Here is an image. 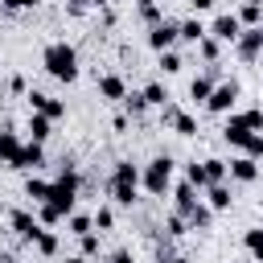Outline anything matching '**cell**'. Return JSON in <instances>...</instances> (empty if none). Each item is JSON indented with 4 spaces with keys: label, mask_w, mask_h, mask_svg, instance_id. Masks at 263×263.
Listing matches in <instances>:
<instances>
[{
    "label": "cell",
    "mask_w": 263,
    "mask_h": 263,
    "mask_svg": "<svg viewBox=\"0 0 263 263\" xmlns=\"http://www.w3.org/2000/svg\"><path fill=\"white\" fill-rule=\"evenodd\" d=\"M33 214H37V222H41L45 230H53V226H62V222H66V214H62L58 205H49V201H41V205H33Z\"/></svg>",
    "instance_id": "d4e9b609"
},
{
    "label": "cell",
    "mask_w": 263,
    "mask_h": 263,
    "mask_svg": "<svg viewBox=\"0 0 263 263\" xmlns=\"http://www.w3.org/2000/svg\"><path fill=\"white\" fill-rule=\"evenodd\" d=\"M247 263H255V259H247Z\"/></svg>",
    "instance_id": "f5cc1de1"
},
{
    "label": "cell",
    "mask_w": 263,
    "mask_h": 263,
    "mask_svg": "<svg viewBox=\"0 0 263 263\" xmlns=\"http://www.w3.org/2000/svg\"><path fill=\"white\" fill-rule=\"evenodd\" d=\"M247 136H251L247 127H238V123H230V119H226V127H222V140H226L230 148H238V152H242V144H247Z\"/></svg>",
    "instance_id": "f546056e"
},
{
    "label": "cell",
    "mask_w": 263,
    "mask_h": 263,
    "mask_svg": "<svg viewBox=\"0 0 263 263\" xmlns=\"http://www.w3.org/2000/svg\"><path fill=\"white\" fill-rule=\"evenodd\" d=\"M90 222H95V230L103 234V230H111V226H115V210H111V205H99V210L90 214Z\"/></svg>",
    "instance_id": "e575fe53"
},
{
    "label": "cell",
    "mask_w": 263,
    "mask_h": 263,
    "mask_svg": "<svg viewBox=\"0 0 263 263\" xmlns=\"http://www.w3.org/2000/svg\"><path fill=\"white\" fill-rule=\"evenodd\" d=\"M8 226H12V230H16V238H25V242H33V238L45 230V226L37 222V214H33V210H12V214H8Z\"/></svg>",
    "instance_id": "ba28073f"
},
{
    "label": "cell",
    "mask_w": 263,
    "mask_h": 263,
    "mask_svg": "<svg viewBox=\"0 0 263 263\" xmlns=\"http://www.w3.org/2000/svg\"><path fill=\"white\" fill-rule=\"evenodd\" d=\"M242 156H251V160H263V132H251V136H247V144H242Z\"/></svg>",
    "instance_id": "74e56055"
},
{
    "label": "cell",
    "mask_w": 263,
    "mask_h": 263,
    "mask_svg": "<svg viewBox=\"0 0 263 263\" xmlns=\"http://www.w3.org/2000/svg\"><path fill=\"white\" fill-rule=\"evenodd\" d=\"M25 99H29V111H37V115H45V119H62V115H66V103L53 99V95H45V90H29Z\"/></svg>",
    "instance_id": "52a82bcc"
},
{
    "label": "cell",
    "mask_w": 263,
    "mask_h": 263,
    "mask_svg": "<svg viewBox=\"0 0 263 263\" xmlns=\"http://www.w3.org/2000/svg\"><path fill=\"white\" fill-rule=\"evenodd\" d=\"M123 111H127L132 119H140V115L148 111V103H144V95H140V90H127V99H123Z\"/></svg>",
    "instance_id": "d6a6232c"
},
{
    "label": "cell",
    "mask_w": 263,
    "mask_h": 263,
    "mask_svg": "<svg viewBox=\"0 0 263 263\" xmlns=\"http://www.w3.org/2000/svg\"><path fill=\"white\" fill-rule=\"evenodd\" d=\"M177 41H181V33H177V21H160V25H152V29H148V45H152L156 53L173 49Z\"/></svg>",
    "instance_id": "9c48e42d"
},
{
    "label": "cell",
    "mask_w": 263,
    "mask_h": 263,
    "mask_svg": "<svg viewBox=\"0 0 263 263\" xmlns=\"http://www.w3.org/2000/svg\"><path fill=\"white\" fill-rule=\"evenodd\" d=\"M226 164H230V181H238V185H255V181H259V160L234 156V160H226Z\"/></svg>",
    "instance_id": "7c38bea8"
},
{
    "label": "cell",
    "mask_w": 263,
    "mask_h": 263,
    "mask_svg": "<svg viewBox=\"0 0 263 263\" xmlns=\"http://www.w3.org/2000/svg\"><path fill=\"white\" fill-rule=\"evenodd\" d=\"M99 95H103V99L123 103V99H127V82H123L119 74H103V78H99Z\"/></svg>",
    "instance_id": "9a60e30c"
},
{
    "label": "cell",
    "mask_w": 263,
    "mask_h": 263,
    "mask_svg": "<svg viewBox=\"0 0 263 263\" xmlns=\"http://www.w3.org/2000/svg\"><path fill=\"white\" fill-rule=\"evenodd\" d=\"M168 193H173V205H177V214H189V210H193V205L201 201V197H197V189H193L189 181H181V185H173Z\"/></svg>",
    "instance_id": "5bb4252c"
},
{
    "label": "cell",
    "mask_w": 263,
    "mask_h": 263,
    "mask_svg": "<svg viewBox=\"0 0 263 263\" xmlns=\"http://www.w3.org/2000/svg\"><path fill=\"white\" fill-rule=\"evenodd\" d=\"M230 201H234V193H230V185H205V205H210L214 214H222V210H230Z\"/></svg>",
    "instance_id": "d6986e66"
},
{
    "label": "cell",
    "mask_w": 263,
    "mask_h": 263,
    "mask_svg": "<svg viewBox=\"0 0 263 263\" xmlns=\"http://www.w3.org/2000/svg\"><path fill=\"white\" fill-rule=\"evenodd\" d=\"M201 168H205V185H226V177H230V164L222 156H205Z\"/></svg>",
    "instance_id": "ac0fdd59"
},
{
    "label": "cell",
    "mask_w": 263,
    "mask_h": 263,
    "mask_svg": "<svg viewBox=\"0 0 263 263\" xmlns=\"http://www.w3.org/2000/svg\"><path fill=\"white\" fill-rule=\"evenodd\" d=\"M78 4H82V8H107L111 0H78Z\"/></svg>",
    "instance_id": "f6af8a7d"
},
{
    "label": "cell",
    "mask_w": 263,
    "mask_h": 263,
    "mask_svg": "<svg viewBox=\"0 0 263 263\" xmlns=\"http://www.w3.org/2000/svg\"><path fill=\"white\" fill-rule=\"evenodd\" d=\"M66 226H70V234H74V238H82V234H90V230H95L90 214H78V210H74V214L66 218Z\"/></svg>",
    "instance_id": "4dcf8cb0"
},
{
    "label": "cell",
    "mask_w": 263,
    "mask_h": 263,
    "mask_svg": "<svg viewBox=\"0 0 263 263\" xmlns=\"http://www.w3.org/2000/svg\"><path fill=\"white\" fill-rule=\"evenodd\" d=\"M156 66H160V74H177V70H181V66H185V62H181V53H177V49H164V53H160V62H156Z\"/></svg>",
    "instance_id": "d590c367"
},
{
    "label": "cell",
    "mask_w": 263,
    "mask_h": 263,
    "mask_svg": "<svg viewBox=\"0 0 263 263\" xmlns=\"http://www.w3.org/2000/svg\"><path fill=\"white\" fill-rule=\"evenodd\" d=\"M164 230H168V238H181V234H189V222L173 210V214H168V222H164Z\"/></svg>",
    "instance_id": "f35d334b"
},
{
    "label": "cell",
    "mask_w": 263,
    "mask_h": 263,
    "mask_svg": "<svg viewBox=\"0 0 263 263\" xmlns=\"http://www.w3.org/2000/svg\"><path fill=\"white\" fill-rule=\"evenodd\" d=\"M21 144H25V140H21L16 132H0V164H8V168H12V160H16Z\"/></svg>",
    "instance_id": "cb8c5ba5"
},
{
    "label": "cell",
    "mask_w": 263,
    "mask_h": 263,
    "mask_svg": "<svg viewBox=\"0 0 263 263\" xmlns=\"http://www.w3.org/2000/svg\"><path fill=\"white\" fill-rule=\"evenodd\" d=\"M107 263H136V259H132V251H127V247H119V251H115Z\"/></svg>",
    "instance_id": "60d3db41"
},
{
    "label": "cell",
    "mask_w": 263,
    "mask_h": 263,
    "mask_svg": "<svg viewBox=\"0 0 263 263\" xmlns=\"http://www.w3.org/2000/svg\"><path fill=\"white\" fill-rule=\"evenodd\" d=\"M164 127H173L177 136H197V115H193V111H185V107L164 103Z\"/></svg>",
    "instance_id": "8992f818"
},
{
    "label": "cell",
    "mask_w": 263,
    "mask_h": 263,
    "mask_svg": "<svg viewBox=\"0 0 263 263\" xmlns=\"http://www.w3.org/2000/svg\"><path fill=\"white\" fill-rule=\"evenodd\" d=\"M173 168H177V164H173V156H168V152H160V156H152V160L140 168V185H144L152 197H164V193L173 189Z\"/></svg>",
    "instance_id": "3957f363"
},
{
    "label": "cell",
    "mask_w": 263,
    "mask_h": 263,
    "mask_svg": "<svg viewBox=\"0 0 263 263\" xmlns=\"http://www.w3.org/2000/svg\"><path fill=\"white\" fill-rule=\"evenodd\" d=\"M148 4H160V0H136V8H148Z\"/></svg>",
    "instance_id": "c3c4849f"
},
{
    "label": "cell",
    "mask_w": 263,
    "mask_h": 263,
    "mask_svg": "<svg viewBox=\"0 0 263 263\" xmlns=\"http://www.w3.org/2000/svg\"><path fill=\"white\" fill-rule=\"evenodd\" d=\"M234 103H238V82H234V78H226V82H218V86L210 90L205 111H214V115H230V111H234Z\"/></svg>",
    "instance_id": "277c9868"
},
{
    "label": "cell",
    "mask_w": 263,
    "mask_h": 263,
    "mask_svg": "<svg viewBox=\"0 0 263 263\" xmlns=\"http://www.w3.org/2000/svg\"><path fill=\"white\" fill-rule=\"evenodd\" d=\"M78 185H82V181H78V168L62 160L58 177L49 181V205H58V210L70 218V214H74V205H78Z\"/></svg>",
    "instance_id": "7a4b0ae2"
},
{
    "label": "cell",
    "mask_w": 263,
    "mask_h": 263,
    "mask_svg": "<svg viewBox=\"0 0 263 263\" xmlns=\"http://www.w3.org/2000/svg\"><path fill=\"white\" fill-rule=\"evenodd\" d=\"M4 263H16V259H12V255H8V259H4Z\"/></svg>",
    "instance_id": "f907efd6"
},
{
    "label": "cell",
    "mask_w": 263,
    "mask_h": 263,
    "mask_svg": "<svg viewBox=\"0 0 263 263\" xmlns=\"http://www.w3.org/2000/svg\"><path fill=\"white\" fill-rule=\"evenodd\" d=\"M185 181H189L197 193L205 189V168H201V160H189V164H185Z\"/></svg>",
    "instance_id": "836d02e7"
},
{
    "label": "cell",
    "mask_w": 263,
    "mask_h": 263,
    "mask_svg": "<svg viewBox=\"0 0 263 263\" xmlns=\"http://www.w3.org/2000/svg\"><path fill=\"white\" fill-rule=\"evenodd\" d=\"M25 197H33V205L49 201V181H41V177H29V181H25Z\"/></svg>",
    "instance_id": "83f0119b"
},
{
    "label": "cell",
    "mask_w": 263,
    "mask_h": 263,
    "mask_svg": "<svg viewBox=\"0 0 263 263\" xmlns=\"http://www.w3.org/2000/svg\"><path fill=\"white\" fill-rule=\"evenodd\" d=\"M99 238H103L99 230H90V234H82V238H78V247H82L78 255H82V259H95V255H99Z\"/></svg>",
    "instance_id": "8d00e7d4"
},
{
    "label": "cell",
    "mask_w": 263,
    "mask_h": 263,
    "mask_svg": "<svg viewBox=\"0 0 263 263\" xmlns=\"http://www.w3.org/2000/svg\"><path fill=\"white\" fill-rule=\"evenodd\" d=\"M41 66H45L49 78L74 82V78H78V49H74L70 41H49V45L41 49Z\"/></svg>",
    "instance_id": "6da1fadb"
},
{
    "label": "cell",
    "mask_w": 263,
    "mask_h": 263,
    "mask_svg": "<svg viewBox=\"0 0 263 263\" xmlns=\"http://www.w3.org/2000/svg\"><path fill=\"white\" fill-rule=\"evenodd\" d=\"M242 247H247V255H251L255 263H263V226H251V230L242 234Z\"/></svg>",
    "instance_id": "484cf974"
},
{
    "label": "cell",
    "mask_w": 263,
    "mask_h": 263,
    "mask_svg": "<svg viewBox=\"0 0 263 263\" xmlns=\"http://www.w3.org/2000/svg\"><path fill=\"white\" fill-rule=\"evenodd\" d=\"M197 53H201V58H205L210 66H218V58H222V41H214V37L205 33V37L197 41Z\"/></svg>",
    "instance_id": "f1b7e54d"
},
{
    "label": "cell",
    "mask_w": 263,
    "mask_h": 263,
    "mask_svg": "<svg viewBox=\"0 0 263 263\" xmlns=\"http://www.w3.org/2000/svg\"><path fill=\"white\" fill-rule=\"evenodd\" d=\"M41 164H45V144L25 140V144H21V152H16V160H12V168H21V173H37Z\"/></svg>",
    "instance_id": "30bf717a"
},
{
    "label": "cell",
    "mask_w": 263,
    "mask_h": 263,
    "mask_svg": "<svg viewBox=\"0 0 263 263\" xmlns=\"http://www.w3.org/2000/svg\"><path fill=\"white\" fill-rule=\"evenodd\" d=\"M234 53H238L242 62H255V58L263 53V29H259V25H255V29H242L238 41H234Z\"/></svg>",
    "instance_id": "8fae6325"
},
{
    "label": "cell",
    "mask_w": 263,
    "mask_h": 263,
    "mask_svg": "<svg viewBox=\"0 0 263 263\" xmlns=\"http://www.w3.org/2000/svg\"><path fill=\"white\" fill-rule=\"evenodd\" d=\"M205 33H210L214 41H222V45H234V41H238V33H242V25H238V16H234V12H218V16L205 25Z\"/></svg>",
    "instance_id": "5b68a950"
},
{
    "label": "cell",
    "mask_w": 263,
    "mask_h": 263,
    "mask_svg": "<svg viewBox=\"0 0 263 263\" xmlns=\"http://www.w3.org/2000/svg\"><path fill=\"white\" fill-rule=\"evenodd\" d=\"M160 263H189L185 255H173V259H160Z\"/></svg>",
    "instance_id": "bcb514c9"
},
{
    "label": "cell",
    "mask_w": 263,
    "mask_h": 263,
    "mask_svg": "<svg viewBox=\"0 0 263 263\" xmlns=\"http://www.w3.org/2000/svg\"><path fill=\"white\" fill-rule=\"evenodd\" d=\"M189 8H193V16H197V12H205V8H214V0H189Z\"/></svg>",
    "instance_id": "ee69618b"
},
{
    "label": "cell",
    "mask_w": 263,
    "mask_h": 263,
    "mask_svg": "<svg viewBox=\"0 0 263 263\" xmlns=\"http://www.w3.org/2000/svg\"><path fill=\"white\" fill-rule=\"evenodd\" d=\"M4 8H37V0H0Z\"/></svg>",
    "instance_id": "7bdbcfd3"
},
{
    "label": "cell",
    "mask_w": 263,
    "mask_h": 263,
    "mask_svg": "<svg viewBox=\"0 0 263 263\" xmlns=\"http://www.w3.org/2000/svg\"><path fill=\"white\" fill-rule=\"evenodd\" d=\"M0 214H4V201H0Z\"/></svg>",
    "instance_id": "816d5d0a"
},
{
    "label": "cell",
    "mask_w": 263,
    "mask_h": 263,
    "mask_svg": "<svg viewBox=\"0 0 263 263\" xmlns=\"http://www.w3.org/2000/svg\"><path fill=\"white\" fill-rule=\"evenodd\" d=\"M185 222H189V230H210V222H214V210L205 205V201H197L189 214H181Z\"/></svg>",
    "instance_id": "603a6c76"
},
{
    "label": "cell",
    "mask_w": 263,
    "mask_h": 263,
    "mask_svg": "<svg viewBox=\"0 0 263 263\" xmlns=\"http://www.w3.org/2000/svg\"><path fill=\"white\" fill-rule=\"evenodd\" d=\"M177 33H181V41L197 45V41L205 37V21H201V16H185V21H177Z\"/></svg>",
    "instance_id": "ffe728a7"
},
{
    "label": "cell",
    "mask_w": 263,
    "mask_h": 263,
    "mask_svg": "<svg viewBox=\"0 0 263 263\" xmlns=\"http://www.w3.org/2000/svg\"><path fill=\"white\" fill-rule=\"evenodd\" d=\"M234 16H238V25H242V29H255V25H263V0H247V4H242Z\"/></svg>",
    "instance_id": "7402d4cb"
},
{
    "label": "cell",
    "mask_w": 263,
    "mask_h": 263,
    "mask_svg": "<svg viewBox=\"0 0 263 263\" xmlns=\"http://www.w3.org/2000/svg\"><path fill=\"white\" fill-rule=\"evenodd\" d=\"M107 189H111V201L115 205H136V193H140V181H107Z\"/></svg>",
    "instance_id": "4fadbf2b"
},
{
    "label": "cell",
    "mask_w": 263,
    "mask_h": 263,
    "mask_svg": "<svg viewBox=\"0 0 263 263\" xmlns=\"http://www.w3.org/2000/svg\"><path fill=\"white\" fill-rule=\"evenodd\" d=\"M66 263H90V259H82V255H70V259H66Z\"/></svg>",
    "instance_id": "7dc6e473"
},
{
    "label": "cell",
    "mask_w": 263,
    "mask_h": 263,
    "mask_svg": "<svg viewBox=\"0 0 263 263\" xmlns=\"http://www.w3.org/2000/svg\"><path fill=\"white\" fill-rule=\"evenodd\" d=\"M8 86H12L16 95H29V86H25V78H21V74H12V78H8Z\"/></svg>",
    "instance_id": "b9f144b4"
},
{
    "label": "cell",
    "mask_w": 263,
    "mask_h": 263,
    "mask_svg": "<svg viewBox=\"0 0 263 263\" xmlns=\"http://www.w3.org/2000/svg\"><path fill=\"white\" fill-rule=\"evenodd\" d=\"M214 74H218V70L210 66V74H197V78L189 82V99H193V103H201V107H205V99H210V90L218 86V82H214Z\"/></svg>",
    "instance_id": "2e32d148"
},
{
    "label": "cell",
    "mask_w": 263,
    "mask_h": 263,
    "mask_svg": "<svg viewBox=\"0 0 263 263\" xmlns=\"http://www.w3.org/2000/svg\"><path fill=\"white\" fill-rule=\"evenodd\" d=\"M33 247H37L41 255H58V247H62V242H58V230H41V234L33 238Z\"/></svg>",
    "instance_id": "1f68e13d"
},
{
    "label": "cell",
    "mask_w": 263,
    "mask_h": 263,
    "mask_svg": "<svg viewBox=\"0 0 263 263\" xmlns=\"http://www.w3.org/2000/svg\"><path fill=\"white\" fill-rule=\"evenodd\" d=\"M4 259H8V251H4V247H0V263H4Z\"/></svg>",
    "instance_id": "681fc988"
},
{
    "label": "cell",
    "mask_w": 263,
    "mask_h": 263,
    "mask_svg": "<svg viewBox=\"0 0 263 263\" xmlns=\"http://www.w3.org/2000/svg\"><path fill=\"white\" fill-rule=\"evenodd\" d=\"M230 123L247 127V132H263V107H247V111H230Z\"/></svg>",
    "instance_id": "44dd1931"
},
{
    "label": "cell",
    "mask_w": 263,
    "mask_h": 263,
    "mask_svg": "<svg viewBox=\"0 0 263 263\" xmlns=\"http://www.w3.org/2000/svg\"><path fill=\"white\" fill-rule=\"evenodd\" d=\"M140 95H144L148 107H164V103H168V86H164V82H148Z\"/></svg>",
    "instance_id": "4316f807"
},
{
    "label": "cell",
    "mask_w": 263,
    "mask_h": 263,
    "mask_svg": "<svg viewBox=\"0 0 263 263\" xmlns=\"http://www.w3.org/2000/svg\"><path fill=\"white\" fill-rule=\"evenodd\" d=\"M25 132H29V140H33V144H45V140L53 136V119H45V115L29 111V127H25Z\"/></svg>",
    "instance_id": "e0dca14e"
},
{
    "label": "cell",
    "mask_w": 263,
    "mask_h": 263,
    "mask_svg": "<svg viewBox=\"0 0 263 263\" xmlns=\"http://www.w3.org/2000/svg\"><path fill=\"white\" fill-rule=\"evenodd\" d=\"M140 21H144V25L152 29V25H160V21H168V16H164V8H160V4H148V8H140Z\"/></svg>",
    "instance_id": "ab89813d"
}]
</instances>
